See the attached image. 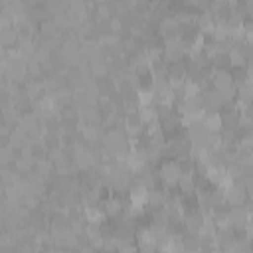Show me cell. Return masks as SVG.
Returning <instances> with one entry per match:
<instances>
[{
    "mask_svg": "<svg viewBox=\"0 0 253 253\" xmlns=\"http://www.w3.org/2000/svg\"><path fill=\"white\" fill-rule=\"evenodd\" d=\"M83 215H85V221L87 223H95V225H103V223L109 221L103 206H89V208H85V213Z\"/></svg>",
    "mask_w": 253,
    "mask_h": 253,
    "instance_id": "7",
    "label": "cell"
},
{
    "mask_svg": "<svg viewBox=\"0 0 253 253\" xmlns=\"http://www.w3.org/2000/svg\"><path fill=\"white\" fill-rule=\"evenodd\" d=\"M229 219H231L233 229H245V227H247V223H249V213H247V208H245V206H235V208H229Z\"/></svg>",
    "mask_w": 253,
    "mask_h": 253,
    "instance_id": "5",
    "label": "cell"
},
{
    "mask_svg": "<svg viewBox=\"0 0 253 253\" xmlns=\"http://www.w3.org/2000/svg\"><path fill=\"white\" fill-rule=\"evenodd\" d=\"M128 208H138V210H146L148 206V190L142 188L140 184H132L128 188Z\"/></svg>",
    "mask_w": 253,
    "mask_h": 253,
    "instance_id": "3",
    "label": "cell"
},
{
    "mask_svg": "<svg viewBox=\"0 0 253 253\" xmlns=\"http://www.w3.org/2000/svg\"><path fill=\"white\" fill-rule=\"evenodd\" d=\"M178 190H180V194H196V190H198L196 176L194 174H182L178 180Z\"/></svg>",
    "mask_w": 253,
    "mask_h": 253,
    "instance_id": "11",
    "label": "cell"
},
{
    "mask_svg": "<svg viewBox=\"0 0 253 253\" xmlns=\"http://www.w3.org/2000/svg\"><path fill=\"white\" fill-rule=\"evenodd\" d=\"M231 253H253L251 241L249 239H235V245H233Z\"/></svg>",
    "mask_w": 253,
    "mask_h": 253,
    "instance_id": "16",
    "label": "cell"
},
{
    "mask_svg": "<svg viewBox=\"0 0 253 253\" xmlns=\"http://www.w3.org/2000/svg\"><path fill=\"white\" fill-rule=\"evenodd\" d=\"M245 190H247V200L253 202V178L245 180Z\"/></svg>",
    "mask_w": 253,
    "mask_h": 253,
    "instance_id": "17",
    "label": "cell"
},
{
    "mask_svg": "<svg viewBox=\"0 0 253 253\" xmlns=\"http://www.w3.org/2000/svg\"><path fill=\"white\" fill-rule=\"evenodd\" d=\"M211 87H213V89H217V91H223V89L235 87V81H233V75H231V71H223V69H213V77H211Z\"/></svg>",
    "mask_w": 253,
    "mask_h": 253,
    "instance_id": "4",
    "label": "cell"
},
{
    "mask_svg": "<svg viewBox=\"0 0 253 253\" xmlns=\"http://www.w3.org/2000/svg\"><path fill=\"white\" fill-rule=\"evenodd\" d=\"M182 243H184L186 251H200V247H202V237H200V233L184 231V233H182Z\"/></svg>",
    "mask_w": 253,
    "mask_h": 253,
    "instance_id": "13",
    "label": "cell"
},
{
    "mask_svg": "<svg viewBox=\"0 0 253 253\" xmlns=\"http://www.w3.org/2000/svg\"><path fill=\"white\" fill-rule=\"evenodd\" d=\"M18 40H20V32L16 26L0 28V45L2 47H14V45H18Z\"/></svg>",
    "mask_w": 253,
    "mask_h": 253,
    "instance_id": "8",
    "label": "cell"
},
{
    "mask_svg": "<svg viewBox=\"0 0 253 253\" xmlns=\"http://www.w3.org/2000/svg\"><path fill=\"white\" fill-rule=\"evenodd\" d=\"M202 123H204V126H206L210 132L219 134V132L223 130V123H221V115H219V113H204Z\"/></svg>",
    "mask_w": 253,
    "mask_h": 253,
    "instance_id": "9",
    "label": "cell"
},
{
    "mask_svg": "<svg viewBox=\"0 0 253 253\" xmlns=\"http://www.w3.org/2000/svg\"><path fill=\"white\" fill-rule=\"evenodd\" d=\"M247 63H253V43L247 42Z\"/></svg>",
    "mask_w": 253,
    "mask_h": 253,
    "instance_id": "19",
    "label": "cell"
},
{
    "mask_svg": "<svg viewBox=\"0 0 253 253\" xmlns=\"http://www.w3.org/2000/svg\"><path fill=\"white\" fill-rule=\"evenodd\" d=\"M186 253H202V251H186Z\"/></svg>",
    "mask_w": 253,
    "mask_h": 253,
    "instance_id": "20",
    "label": "cell"
},
{
    "mask_svg": "<svg viewBox=\"0 0 253 253\" xmlns=\"http://www.w3.org/2000/svg\"><path fill=\"white\" fill-rule=\"evenodd\" d=\"M138 117H140V123L144 125V128L152 126V125H158V117H156V109L154 107H140L138 109Z\"/></svg>",
    "mask_w": 253,
    "mask_h": 253,
    "instance_id": "12",
    "label": "cell"
},
{
    "mask_svg": "<svg viewBox=\"0 0 253 253\" xmlns=\"http://www.w3.org/2000/svg\"><path fill=\"white\" fill-rule=\"evenodd\" d=\"M158 176H160V182L164 188H170V190L178 188V180L182 176L178 160H162L158 166Z\"/></svg>",
    "mask_w": 253,
    "mask_h": 253,
    "instance_id": "1",
    "label": "cell"
},
{
    "mask_svg": "<svg viewBox=\"0 0 253 253\" xmlns=\"http://www.w3.org/2000/svg\"><path fill=\"white\" fill-rule=\"evenodd\" d=\"M136 99H138L140 107H154V103H156V97H154L152 89H138Z\"/></svg>",
    "mask_w": 253,
    "mask_h": 253,
    "instance_id": "14",
    "label": "cell"
},
{
    "mask_svg": "<svg viewBox=\"0 0 253 253\" xmlns=\"http://www.w3.org/2000/svg\"><path fill=\"white\" fill-rule=\"evenodd\" d=\"M202 225H204V215H202L200 210H190V211L184 213V227H186V231L200 233Z\"/></svg>",
    "mask_w": 253,
    "mask_h": 253,
    "instance_id": "6",
    "label": "cell"
},
{
    "mask_svg": "<svg viewBox=\"0 0 253 253\" xmlns=\"http://www.w3.org/2000/svg\"><path fill=\"white\" fill-rule=\"evenodd\" d=\"M245 10H247V16L253 18V0H245Z\"/></svg>",
    "mask_w": 253,
    "mask_h": 253,
    "instance_id": "18",
    "label": "cell"
},
{
    "mask_svg": "<svg viewBox=\"0 0 253 253\" xmlns=\"http://www.w3.org/2000/svg\"><path fill=\"white\" fill-rule=\"evenodd\" d=\"M188 73H186V57L174 63H168V79H180L186 81Z\"/></svg>",
    "mask_w": 253,
    "mask_h": 253,
    "instance_id": "10",
    "label": "cell"
},
{
    "mask_svg": "<svg viewBox=\"0 0 253 253\" xmlns=\"http://www.w3.org/2000/svg\"><path fill=\"white\" fill-rule=\"evenodd\" d=\"M215 233H217V225H215L213 217L211 215L204 217V225L200 229V237H215Z\"/></svg>",
    "mask_w": 253,
    "mask_h": 253,
    "instance_id": "15",
    "label": "cell"
},
{
    "mask_svg": "<svg viewBox=\"0 0 253 253\" xmlns=\"http://www.w3.org/2000/svg\"><path fill=\"white\" fill-rule=\"evenodd\" d=\"M225 202L229 204V208L235 206H245L247 204V190H245V182H233V186L225 192Z\"/></svg>",
    "mask_w": 253,
    "mask_h": 253,
    "instance_id": "2",
    "label": "cell"
}]
</instances>
